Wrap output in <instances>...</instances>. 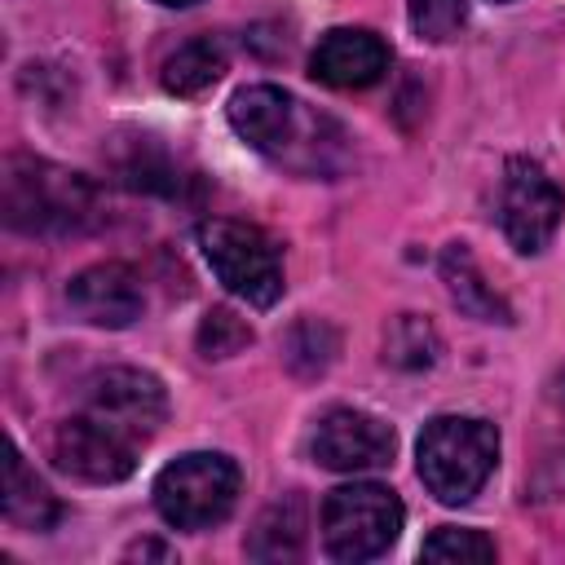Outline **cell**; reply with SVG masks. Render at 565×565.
Here are the masks:
<instances>
[{"label": "cell", "instance_id": "cell-1", "mask_svg": "<svg viewBox=\"0 0 565 565\" xmlns=\"http://www.w3.org/2000/svg\"><path fill=\"white\" fill-rule=\"evenodd\" d=\"M234 132L260 150L265 159L300 172V177H335L344 168V132L322 110L274 84H247L230 97Z\"/></svg>", "mask_w": 565, "mask_h": 565}, {"label": "cell", "instance_id": "cell-2", "mask_svg": "<svg viewBox=\"0 0 565 565\" xmlns=\"http://www.w3.org/2000/svg\"><path fill=\"white\" fill-rule=\"evenodd\" d=\"M419 481L437 503H468L499 459V428L472 415H437L419 433Z\"/></svg>", "mask_w": 565, "mask_h": 565}, {"label": "cell", "instance_id": "cell-3", "mask_svg": "<svg viewBox=\"0 0 565 565\" xmlns=\"http://www.w3.org/2000/svg\"><path fill=\"white\" fill-rule=\"evenodd\" d=\"M97 190L66 168L44 159H9L4 172V216L26 234H66L93 221Z\"/></svg>", "mask_w": 565, "mask_h": 565}, {"label": "cell", "instance_id": "cell-4", "mask_svg": "<svg viewBox=\"0 0 565 565\" xmlns=\"http://www.w3.org/2000/svg\"><path fill=\"white\" fill-rule=\"evenodd\" d=\"M199 252L225 282V291H234L252 309H269L282 296V252L260 225L212 216L199 225Z\"/></svg>", "mask_w": 565, "mask_h": 565}, {"label": "cell", "instance_id": "cell-5", "mask_svg": "<svg viewBox=\"0 0 565 565\" xmlns=\"http://www.w3.org/2000/svg\"><path fill=\"white\" fill-rule=\"evenodd\" d=\"M238 463L221 450H190L154 477V508L177 530H212L234 512Z\"/></svg>", "mask_w": 565, "mask_h": 565}, {"label": "cell", "instance_id": "cell-6", "mask_svg": "<svg viewBox=\"0 0 565 565\" xmlns=\"http://www.w3.org/2000/svg\"><path fill=\"white\" fill-rule=\"evenodd\" d=\"M406 508L402 499L380 481H353L335 486L322 499V543L335 561H371L388 552L402 534Z\"/></svg>", "mask_w": 565, "mask_h": 565}, {"label": "cell", "instance_id": "cell-7", "mask_svg": "<svg viewBox=\"0 0 565 565\" xmlns=\"http://www.w3.org/2000/svg\"><path fill=\"white\" fill-rule=\"evenodd\" d=\"M561 212H565L561 185L534 159H508L503 185H499V225L508 243L525 256L543 252L561 225Z\"/></svg>", "mask_w": 565, "mask_h": 565}, {"label": "cell", "instance_id": "cell-8", "mask_svg": "<svg viewBox=\"0 0 565 565\" xmlns=\"http://www.w3.org/2000/svg\"><path fill=\"white\" fill-rule=\"evenodd\" d=\"M84 411L102 424H110L115 433L146 441L159 433L163 415H168V393L150 371L137 366H110L102 375H93L88 393H84Z\"/></svg>", "mask_w": 565, "mask_h": 565}, {"label": "cell", "instance_id": "cell-9", "mask_svg": "<svg viewBox=\"0 0 565 565\" xmlns=\"http://www.w3.org/2000/svg\"><path fill=\"white\" fill-rule=\"evenodd\" d=\"M53 463L79 481H97V486H110V481H124L132 468H137V441L115 433L110 424L93 419L88 411L75 415V419H62L53 428Z\"/></svg>", "mask_w": 565, "mask_h": 565}, {"label": "cell", "instance_id": "cell-10", "mask_svg": "<svg viewBox=\"0 0 565 565\" xmlns=\"http://www.w3.org/2000/svg\"><path fill=\"white\" fill-rule=\"evenodd\" d=\"M313 459L331 472H366V468H384L397 450V433L366 411H349L335 406L318 419L313 441H309Z\"/></svg>", "mask_w": 565, "mask_h": 565}, {"label": "cell", "instance_id": "cell-11", "mask_svg": "<svg viewBox=\"0 0 565 565\" xmlns=\"http://www.w3.org/2000/svg\"><path fill=\"white\" fill-rule=\"evenodd\" d=\"M66 305L93 322V327H132L146 309V296H141V282L128 265L119 260H106V265H88L71 278L66 287Z\"/></svg>", "mask_w": 565, "mask_h": 565}, {"label": "cell", "instance_id": "cell-12", "mask_svg": "<svg viewBox=\"0 0 565 565\" xmlns=\"http://www.w3.org/2000/svg\"><path fill=\"white\" fill-rule=\"evenodd\" d=\"M388 71V44L366 26H335L318 40L309 75L327 88H371Z\"/></svg>", "mask_w": 565, "mask_h": 565}, {"label": "cell", "instance_id": "cell-13", "mask_svg": "<svg viewBox=\"0 0 565 565\" xmlns=\"http://www.w3.org/2000/svg\"><path fill=\"white\" fill-rule=\"evenodd\" d=\"M441 282H446L450 300H455L468 318H477V322H512L508 300L486 282V274L477 269V260H472V252H468L463 243H450V247L441 252Z\"/></svg>", "mask_w": 565, "mask_h": 565}, {"label": "cell", "instance_id": "cell-14", "mask_svg": "<svg viewBox=\"0 0 565 565\" xmlns=\"http://www.w3.org/2000/svg\"><path fill=\"white\" fill-rule=\"evenodd\" d=\"M4 521L18 530H49L57 521V499L31 472L18 446L4 450Z\"/></svg>", "mask_w": 565, "mask_h": 565}, {"label": "cell", "instance_id": "cell-15", "mask_svg": "<svg viewBox=\"0 0 565 565\" xmlns=\"http://www.w3.org/2000/svg\"><path fill=\"white\" fill-rule=\"evenodd\" d=\"M305 547V503L291 494L260 512L256 530L247 534V556L256 561H296Z\"/></svg>", "mask_w": 565, "mask_h": 565}, {"label": "cell", "instance_id": "cell-16", "mask_svg": "<svg viewBox=\"0 0 565 565\" xmlns=\"http://www.w3.org/2000/svg\"><path fill=\"white\" fill-rule=\"evenodd\" d=\"M225 75V49L212 35H199L190 44H181L168 62H163V88L177 97H199L207 93L216 79Z\"/></svg>", "mask_w": 565, "mask_h": 565}, {"label": "cell", "instance_id": "cell-17", "mask_svg": "<svg viewBox=\"0 0 565 565\" xmlns=\"http://www.w3.org/2000/svg\"><path fill=\"white\" fill-rule=\"evenodd\" d=\"M441 353V340L433 331V322H424L419 313H397L384 331V362L402 366V371H424L433 366Z\"/></svg>", "mask_w": 565, "mask_h": 565}, {"label": "cell", "instance_id": "cell-18", "mask_svg": "<svg viewBox=\"0 0 565 565\" xmlns=\"http://www.w3.org/2000/svg\"><path fill=\"white\" fill-rule=\"evenodd\" d=\"M335 349H340V335H335V327L322 322V318H300V322L282 335V358H287V366H291L296 375H322V371L331 366Z\"/></svg>", "mask_w": 565, "mask_h": 565}, {"label": "cell", "instance_id": "cell-19", "mask_svg": "<svg viewBox=\"0 0 565 565\" xmlns=\"http://www.w3.org/2000/svg\"><path fill=\"white\" fill-rule=\"evenodd\" d=\"M252 344V327L247 318H238L234 309H212L203 322H199V353L203 358H234Z\"/></svg>", "mask_w": 565, "mask_h": 565}, {"label": "cell", "instance_id": "cell-20", "mask_svg": "<svg viewBox=\"0 0 565 565\" xmlns=\"http://www.w3.org/2000/svg\"><path fill=\"white\" fill-rule=\"evenodd\" d=\"M424 561H494V543L481 530H463V525H441L424 539L419 547Z\"/></svg>", "mask_w": 565, "mask_h": 565}, {"label": "cell", "instance_id": "cell-21", "mask_svg": "<svg viewBox=\"0 0 565 565\" xmlns=\"http://www.w3.org/2000/svg\"><path fill=\"white\" fill-rule=\"evenodd\" d=\"M411 26L419 40H450L463 26V0H411Z\"/></svg>", "mask_w": 565, "mask_h": 565}, {"label": "cell", "instance_id": "cell-22", "mask_svg": "<svg viewBox=\"0 0 565 565\" xmlns=\"http://www.w3.org/2000/svg\"><path fill=\"white\" fill-rule=\"evenodd\" d=\"M128 556H159V561H172V547H163V543H137Z\"/></svg>", "mask_w": 565, "mask_h": 565}, {"label": "cell", "instance_id": "cell-23", "mask_svg": "<svg viewBox=\"0 0 565 565\" xmlns=\"http://www.w3.org/2000/svg\"><path fill=\"white\" fill-rule=\"evenodd\" d=\"M159 4H194V0H159Z\"/></svg>", "mask_w": 565, "mask_h": 565}, {"label": "cell", "instance_id": "cell-24", "mask_svg": "<svg viewBox=\"0 0 565 565\" xmlns=\"http://www.w3.org/2000/svg\"><path fill=\"white\" fill-rule=\"evenodd\" d=\"M561 406H565V375H561Z\"/></svg>", "mask_w": 565, "mask_h": 565}, {"label": "cell", "instance_id": "cell-25", "mask_svg": "<svg viewBox=\"0 0 565 565\" xmlns=\"http://www.w3.org/2000/svg\"><path fill=\"white\" fill-rule=\"evenodd\" d=\"M499 4H503V0H499Z\"/></svg>", "mask_w": 565, "mask_h": 565}]
</instances>
